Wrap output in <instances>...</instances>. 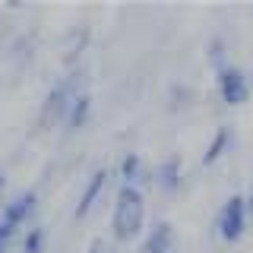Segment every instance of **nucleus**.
<instances>
[{
  "label": "nucleus",
  "instance_id": "8",
  "mask_svg": "<svg viewBox=\"0 0 253 253\" xmlns=\"http://www.w3.org/2000/svg\"><path fill=\"white\" fill-rule=\"evenodd\" d=\"M155 184L165 187V190H174V187L180 184V158L177 155L165 158V162L155 168Z\"/></svg>",
  "mask_w": 253,
  "mask_h": 253
},
{
  "label": "nucleus",
  "instance_id": "4",
  "mask_svg": "<svg viewBox=\"0 0 253 253\" xmlns=\"http://www.w3.org/2000/svg\"><path fill=\"white\" fill-rule=\"evenodd\" d=\"M76 95H79V92H76L73 85L67 83V79H63V83H57V85H54L51 92H47V101H44V117H51V121H54V117L67 114Z\"/></svg>",
  "mask_w": 253,
  "mask_h": 253
},
{
  "label": "nucleus",
  "instance_id": "7",
  "mask_svg": "<svg viewBox=\"0 0 253 253\" xmlns=\"http://www.w3.org/2000/svg\"><path fill=\"white\" fill-rule=\"evenodd\" d=\"M171 247H174V228L168 221H155V225L149 228V234H146L142 250L146 253H171Z\"/></svg>",
  "mask_w": 253,
  "mask_h": 253
},
{
  "label": "nucleus",
  "instance_id": "10",
  "mask_svg": "<svg viewBox=\"0 0 253 253\" xmlns=\"http://www.w3.org/2000/svg\"><path fill=\"white\" fill-rule=\"evenodd\" d=\"M228 146H231V130L228 126H221V130L215 133V139L209 142V149H206V155H203V162L206 165H212V162H218L221 155L228 152Z\"/></svg>",
  "mask_w": 253,
  "mask_h": 253
},
{
  "label": "nucleus",
  "instance_id": "1",
  "mask_svg": "<svg viewBox=\"0 0 253 253\" xmlns=\"http://www.w3.org/2000/svg\"><path fill=\"white\" fill-rule=\"evenodd\" d=\"M142 221H146V200L133 184H124L114 203V237L117 241H133L142 231Z\"/></svg>",
  "mask_w": 253,
  "mask_h": 253
},
{
  "label": "nucleus",
  "instance_id": "14",
  "mask_svg": "<svg viewBox=\"0 0 253 253\" xmlns=\"http://www.w3.org/2000/svg\"><path fill=\"white\" fill-rule=\"evenodd\" d=\"M89 253H117L111 244H105V241H92V247H89Z\"/></svg>",
  "mask_w": 253,
  "mask_h": 253
},
{
  "label": "nucleus",
  "instance_id": "11",
  "mask_svg": "<svg viewBox=\"0 0 253 253\" xmlns=\"http://www.w3.org/2000/svg\"><path fill=\"white\" fill-rule=\"evenodd\" d=\"M44 247V228H29L22 237V253H42Z\"/></svg>",
  "mask_w": 253,
  "mask_h": 253
},
{
  "label": "nucleus",
  "instance_id": "3",
  "mask_svg": "<svg viewBox=\"0 0 253 253\" xmlns=\"http://www.w3.org/2000/svg\"><path fill=\"white\" fill-rule=\"evenodd\" d=\"M218 95H221V101H228V105H241V101H247L250 85H247L244 70H237V67H221V70H218Z\"/></svg>",
  "mask_w": 253,
  "mask_h": 253
},
{
  "label": "nucleus",
  "instance_id": "13",
  "mask_svg": "<svg viewBox=\"0 0 253 253\" xmlns=\"http://www.w3.org/2000/svg\"><path fill=\"white\" fill-rule=\"evenodd\" d=\"M13 234H16V228L10 225V221H0V253H6V247H10V241H13Z\"/></svg>",
  "mask_w": 253,
  "mask_h": 253
},
{
  "label": "nucleus",
  "instance_id": "12",
  "mask_svg": "<svg viewBox=\"0 0 253 253\" xmlns=\"http://www.w3.org/2000/svg\"><path fill=\"white\" fill-rule=\"evenodd\" d=\"M121 174H124V184H133V180H139V155H126L121 162Z\"/></svg>",
  "mask_w": 253,
  "mask_h": 253
},
{
  "label": "nucleus",
  "instance_id": "15",
  "mask_svg": "<svg viewBox=\"0 0 253 253\" xmlns=\"http://www.w3.org/2000/svg\"><path fill=\"white\" fill-rule=\"evenodd\" d=\"M247 206H250V209H253V190H250V196H247Z\"/></svg>",
  "mask_w": 253,
  "mask_h": 253
},
{
  "label": "nucleus",
  "instance_id": "6",
  "mask_svg": "<svg viewBox=\"0 0 253 253\" xmlns=\"http://www.w3.org/2000/svg\"><path fill=\"white\" fill-rule=\"evenodd\" d=\"M105 187H108V171L101 168V171H95L92 177H89V184H85L83 196H79V206H76V218L89 215V212H92V206L98 203V196L105 193Z\"/></svg>",
  "mask_w": 253,
  "mask_h": 253
},
{
  "label": "nucleus",
  "instance_id": "9",
  "mask_svg": "<svg viewBox=\"0 0 253 253\" xmlns=\"http://www.w3.org/2000/svg\"><path fill=\"white\" fill-rule=\"evenodd\" d=\"M89 108H92V98L85 92H79L76 98H73V105H70V111H67V126H70V130H79V126L85 124Z\"/></svg>",
  "mask_w": 253,
  "mask_h": 253
},
{
  "label": "nucleus",
  "instance_id": "5",
  "mask_svg": "<svg viewBox=\"0 0 253 253\" xmlns=\"http://www.w3.org/2000/svg\"><path fill=\"white\" fill-rule=\"evenodd\" d=\"M35 203H38V196L32 193V190H29V193H19L16 200H10V203L3 206V215H0V221H10L13 228H19L22 221L35 212Z\"/></svg>",
  "mask_w": 253,
  "mask_h": 253
},
{
  "label": "nucleus",
  "instance_id": "2",
  "mask_svg": "<svg viewBox=\"0 0 253 253\" xmlns=\"http://www.w3.org/2000/svg\"><path fill=\"white\" fill-rule=\"evenodd\" d=\"M247 228V200L244 196H231L225 206H221L218 215V234L221 241H237Z\"/></svg>",
  "mask_w": 253,
  "mask_h": 253
},
{
  "label": "nucleus",
  "instance_id": "16",
  "mask_svg": "<svg viewBox=\"0 0 253 253\" xmlns=\"http://www.w3.org/2000/svg\"><path fill=\"white\" fill-rule=\"evenodd\" d=\"M0 187H3V177H0Z\"/></svg>",
  "mask_w": 253,
  "mask_h": 253
}]
</instances>
